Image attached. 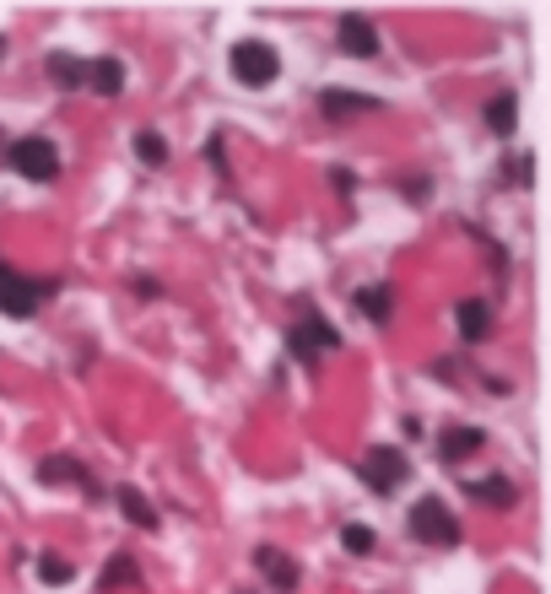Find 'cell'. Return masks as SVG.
<instances>
[{
	"label": "cell",
	"instance_id": "obj_8",
	"mask_svg": "<svg viewBox=\"0 0 551 594\" xmlns=\"http://www.w3.org/2000/svg\"><path fill=\"white\" fill-rule=\"evenodd\" d=\"M319 108H325V119H330V125H352V119H367V114H378L384 103H378V97H367V92L330 86V92H319Z\"/></svg>",
	"mask_w": 551,
	"mask_h": 594
},
{
	"label": "cell",
	"instance_id": "obj_7",
	"mask_svg": "<svg viewBox=\"0 0 551 594\" xmlns=\"http://www.w3.org/2000/svg\"><path fill=\"white\" fill-rule=\"evenodd\" d=\"M336 44H341V55H352V60H378V27L367 22L363 11H347V16L336 22Z\"/></svg>",
	"mask_w": 551,
	"mask_h": 594
},
{
	"label": "cell",
	"instance_id": "obj_10",
	"mask_svg": "<svg viewBox=\"0 0 551 594\" xmlns=\"http://www.w3.org/2000/svg\"><path fill=\"white\" fill-rule=\"evenodd\" d=\"M481 443H486V432H481V427H465V422L444 427V432H438V459H444V465H465Z\"/></svg>",
	"mask_w": 551,
	"mask_h": 594
},
{
	"label": "cell",
	"instance_id": "obj_13",
	"mask_svg": "<svg viewBox=\"0 0 551 594\" xmlns=\"http://www.w3.org/2000/svg\"><path fill=\"white\" fill-rule=\"evenodd\" d=\"M465 498L492 503V509H514V503H519V487H514L508 476H486V481H465Z\"/></svg>",
	"mask_w": 551,
	"mask_h": 594
},
{
	"label": "cell",
	"instance_id": "obj_9",
	"mask_svg": "<svg viewBox=\"0 0 551 594\" xmlns=\"http://www.w3.org/2000/svg\"><path fill=\"white\" fill-rule=\"evenodd\" d=\"M38 481H44V487H82V498H97L92 470L82 459H66V454H49V459L38 465Z\"/></svg>",
	"mask_w": 551,
	"mask_h": 594
},
{
	"label": "cell",
	"instance_id": "obj_5",
	"mask_svg": "<svg viewBox=\"0 0 551 594\" xmlns=\"http://www.w3.org/2000/svg\"><path fill=\"white\" fill-rule=\"evenodd\" d=\"M336 346H341V330H336L325 314H314V308H308V314L286 330V351H292L303 368H319V357H325V351H336Z\"/></svg>",
	"mask_w": 551,
	"mask_h": 594
},
{
	"label": "cell",
	"instance_id": "obj_2",
	"mask_svg": "<svg viewBox=\"0 0 551 594\" xmlns=\"http://www.w3.org/2000/svg\"><path fill=\"white\" fill-rule=\"evenodd\" d=\"M227 71H233V82L238 86H271L281 77V55H276L266 38H238L233 49H227Z\"/></svg>",
	"mask_w": 551,
	"mask_h": 594
},
{
	"label": "cell",
	"instance_id": "obj_25",
	"mask_svg": "<svg viewBox=\"0 0 551 594\" xmlns=\"http://www.w3.org/2000/svg\"><path fill=\"white\" fill-rule=\"evenodd\" d=\"M0 60H5V38H0Z\"/></svg>",
	"mask_w": 551,
	"mask_h": 594
},
{
	"label": "cell",
	"instance_id": "obj_16",
	"mask_svg": "<svg viewBox=\"0 0 551 594\" xmlns=\"http://www.w3.org/2000/svg\"><path fill=\"white\" fill-rule=\"evenodd\" d=\"M87 86L92 92H103V97H119V92H125V66H119L114 55L87 60Z\"/></svg>",
	"mask_w": 551,
	"mask_h": 594
},
{
	"label": "cell",
	"instance_id": "obj_19",
	"mask_svg": "<svg viewBox=\"0 0 551 594\" xmlns=\"http://www.w3.org/2000/svg\"><path fill=\"white\" fill-rule=\"evenodd\" d=\"M114 503L125 509V519H130L136 529H157V509H152L136 487H114Z\"/></svg>",
	"mask_w": 551,
	"mask_h": 594
},
{
	"label": "cell",
	"instance_id": "obj_24",
	"mask_svg": "<svg viewBox=\"0 0 551 594\" xmlns=\"http://www.w3.org/2000/svg\"><path fill=\"white\" fill-rule=\"evenodd\" d=\"M136 292H141V298H163V287H157L152 276H136Z\"/></svg>",
	"mask_w": 551,
	"mask_h": 594
},
{
	"label": "cell",
	"instance_id": "obj_23",
	"mask_svg": "<svg viewBox=\"0 0 551 594\" xmlns=\"http://www.w3.org/2000/svg\"><path fill=\"white\" fill-rule=\"evenodd\" d=\"M400 189H406V200H427V195H433V184H427V178H406Z\"/></svg>",
	"mask_w": 551,
	"mask_h": 594
},
{
	"label": "cell",
	"instance_id": "obj_1",
	"mask_svg": "<svg viewBox=\"0 0 551 594\" xmlns=\"http://www.w3.org/2000/svg\"><path fill=\"white\" fill-rule=\"evenodd\" d=\"M49 292H60L55 276H22V270H11V265L0 259V314H5V319H33Z\"/></svg>",
	"mask_w": 551,
	"mask_h": 594
},
{
	"label": "cell",
	"instance_id": "obj_11",
	"mask_svg": "<svg viewBox=\"0 0 551 594\" xmlns=\"http://www.w3.org/2000/svg\"><path fill=\"white\" fill-rule=\"evenodd\" d=\"M255 568L271 579L276 594H292V590H297V579H303V573H297V562H292L286 551H276V546H260V551H255Z\"/></svg>",
	"mask_w": 551,
	"mask_h": 594
},
{
	"label": "cell",
	"instance_id": "obj_22",
	"mask_svg": "<svg viewBox=\"0 0 551 594\" xmlns=\"http://www.w3.org/2000/svg\"><path fill=\"white\" fill-rule=\"evenodd\" d=\"M341 546H347L352 557H367V551L378 546V535H373L367 524H347V529H341Z\"/></svg>",
	"mask_w": 551,
	"mask_h": 594
},
{
	"label": "cell",
	"instance_id": "obj_15",
	"mask_svg": "<svg viewBox=\"0 0 551 594\" xmlns=\"http://www.w3.org/2000/svg\"><path fill=\"white\" fill-rule=\"evenodd\" d=\"M514 125H519V97L514 92H492L486 97V130L492 136H514Z\"/></svg>",
	"mask_w": 551,
	"mask_h": 594
},
{
	"label": "cell",
	"instance_id": "obj_4",
	"mask_svg": "<svg viewBox=\"0 0 551 594\" xmlns=\"http://www.w3.org/2000/svg\"><path fill=\"white\" fill-rule=\"evenodd\" d=\"M406 529H411L422 546H444V551H455L459 546V519L449 513L444 498H422L417 509L406 513Z\"/></svg>",
	"mask_w": 551,
	"mask_h": 594
},
{
	"label": "cell",
	"instance_id": "obj_12",
	"mask_svg": "<svg viewBox=\"0 0 551 594\" xmlns=\"http://www.w3.org/2000/svg\"><path fill=\"white\" fill-rule=\"evenodd\" d=\"M486 330H492V303H486V298H465V303H459V340H465V346H481Z\"/></svg>",
	"mask_w": 551,
	"mask_h": 594
},
{
	"label": "cell",
	"instance_id": "obj_20",
	"mask_svg": "<svg viewBox=\"0 0 551 594\" xmlns=\"http://www.w3.org/2000/svg\"><path fill=\"white\" fill-rule=\"evenodd\" d=\"M136 158H141V168H168V141L157 130H141L136 136Z\"/></svg>",
	"mask_w": 551,
	"mask_h": 594
},
{
	"label": "cell",
	"instance_id": "obj_6",
	"mask_svg": "<svg viewBox=\"0 0 551 594\" xmlns=\"http://www.w3.org/2000/svg\"><path fill=\"white\" fill-rule=\"evenodd\" d=\"M357 476H363L367 492L389 498V492H400V487H406L411 465H406V454H400V449H367L363 465H357Z\"/></svg>",
	"mask_w": 551,
	"mask_h": 594
},
{
	"label": "cell",
	"instance_id": "obj_3",
	"mask_svg": "<svg viewBox=\"0 0 551 594\" xmlns=\"http://www.w3.org/2000/svg\"><path fill=\"white\" fill-rule=\"evenodd\" d=\"M5 168L33 178V184H55L60 178V147L49 136H22L5 147Z\"/></svg>",
	"mask_w": 551,
	"mask_h": 594
},
{
	"label": "cell",
	"instance_id": "obj_14",
	"mask_svg": "<svg viewBox=\"0 0 551 594\" xmlns=\"http://www.w3.org/2000/svg\"><path fill=\"white\" fill-rule=\"evenodd\" d=\"M44 71H49V82L60 86V92L87 86V60H77V55H66V49H55V55L44 60Z\"/></svg>",
	"mask_w": 551,
	"mask_h": 594
},
{
	"label": "cell",
	"instance_id": "obj_18",
	"mask_svg": "<svg viewBox=\"0 0 551 594\" xmlns=\"http://www.w3.org/2000/svg\"><path fill=\"white\" fill-rule=\"evenodd\" d=\"M357 314L363 319H373V325H389V314H395V292L378 281V287H363L357 292Z\"/></svg>",
	"mask_w": 551,
	"mask_h": 594
},
{
	"label": "cell",
	"instance_id": "obj_17",
	"mask_svg": "<svg viewBox=\"0 0 551 594\" xmlns=\"http://www.w3.org/2000/svg\"><path fill=\"white\" fill-rule=\"evenodd\" d=\"M130 590V584H141V568H136V557L130 551H114L108 562H103V573H97V590Z\"/></svg>",
	"mask_w": 551,
	"mask_h": 594
},
{
	"label": "cell",
	"instance_id": "obj_21",
	"mask_svg": "<svg viewBox=\"0 0 551 594\" xmlns=\"http://www.w3.org/2000/svg\"><path fill=\"white\" fill-rule=\"evenodd\" d=\"M38 579L60 590V584H71V579H77V562H66L60 551H44V557H38Z\"/></svg>",
	"mask_w": 551,
	"mask_h": 594
}]
</instances>
